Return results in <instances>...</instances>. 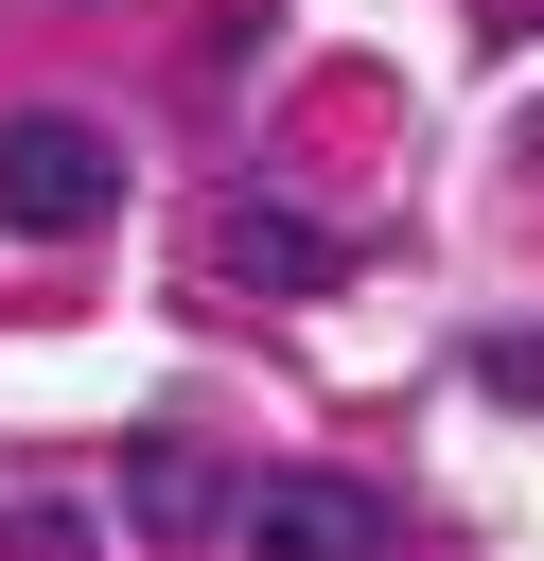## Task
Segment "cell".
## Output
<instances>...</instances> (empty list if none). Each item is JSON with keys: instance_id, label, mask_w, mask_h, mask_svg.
<instances>
[{"instance_id": "6da1fadb", "label": "cell", "mask_w": 544, "mask_h": 561, "mask_svg": "<svg viewBox=\"0 0 544 561\" xmlns=\"http://www.w3.org/2000/svg\"><path fill=\"white\" fill-rule=\"evenodd\" d=\"M123 210V140L88 105H0V228H105Z\"/></svg>"}, {"instance_id": "7a4b0ae2", "label": "cell", "mask_w": 544, "mask_h": 561, "mask_svg": "<svg viewBox=\"0 0 544 561\" xmlns=\"http://www.w3.org/2000/svg\"><path fill=\"white\" fill-rule=\"evenodd\" d=\"M246 561H404V508L369 473H263L246 491Z\"/></svg>"}, {"instance_id": "3957f363", "label": "cell", "mask_w": 544, "mask_h": 561, "mask_svg": "<svg viewBox=\"0 0 544 561\" xmlns=\"http://www.w3.org/2000/svg\"><path fill=\"white\" fill-rule=\"evenodd\" d=\"M228 280H263V298H333V228L316 210H281V193H228Z\"/></svg>"}, {"instance_id": "277c9868", "label": "cell", "mask_w": 544, "mask_h": 561, "mask_svg": "<svg viewBox=\"0 0 544 561\" xmlns=\"http://www.w3.org/2000/svg\"><path fill=\"white\" fill-rule=\"evenodd\" d=\"M140 508H158V526H246V491H211L175 438H140Z\"/></svg>"}, {"instance_id": "5b68a950", "label": "cell", "mask_w": 544, "mask_h": 561, "mask_svg": "<svg viewBox=\"0 0 544 561\" xmlns=\"http://www.w3.org/2000/svg\"><path fill=\"white\" fill-rule=\"evenodd\" d=\"M474 386H491V403H526V421H544V333H491V351H474Z\"/></svg>"}]
</instances>
